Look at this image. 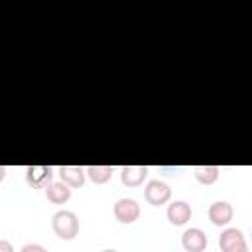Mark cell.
<instances>
[{
	"mask_svg": "<svg viewBox=\"0 0 252 252\" xmlns=\"http://www.w3.org/2000/svg\"><path fill=\"white\" fill-rule=\"evenodd\" d=\"M51 226L53 232L63 240H71L79 234V219L73 211H57L51 217Z\"/></svg>",
	"mask_w": 252,
	"mask_h": 252,
	"instance_id": "obj_1",
	"label": "cell"
},
{
	"mask_svg": "<svg viewBox=\"0 0 252 252\" xmlns=\"http://www.w3.org/2000/svg\"><path fill=\"white\" fill-rule=\"evenodd\" d=\"M144 199L154 205V207H159V205H165L169 199H171V189L167 183L159 181V179H152L146 189H144Z\"/></svg>",
	"mask_w": 252,
	"mask_h": 252,
	"instance_id": "obj_2",
	"label": "cell"
},
{
	"mask_svg": "<svg viewBox=\"0 0 252 252\" xmlns=\"http://www.w3.org/2000/svg\"><path fill=\"white\" fill-rule=\"evenodd\" d=\"M114 217L118 222H124V224H130L134 220H138L140 217V205L136 199H130V197H124V199H118L114 203Z\"/></svg>",
	"mask_w": 252,
	"mask_h": 252,
	"instance_id": "obj_3",
	"label": "cell"
},
{
	"mask_svg": "<svg viewBox=\"0 0 252 252\" xmlns=\"http://www.w3.org/2000/svg\"><path fill=\"white\" fill-rule=\"evenodd\" d=\"M26 181L32 187H47L49 183H53V167L30 165V167H26Z\"/></svg>",
	"mask_w": 252,
	"mask_h": 252,
	"instance_id": "obj_4",
	"label": "cell"
},
{
	"mask_svg": "<svg viewBox=\"0 0 252 252\" xmlns=\"http://www.w3.org/2000/svg\"><path fill=\"white\" fill-rule=\"evenodd\" d=\"M232 215H234V211H232L230 203H226V201H217L209 207V220L215 226H226L232 220Z\"/></svg>",
	"mask_w": 252,
	"mask_h": 252,
	"instance_id": "obj_5",
	"label": "cell"
},
{
	"mask_svg": "<svg viewBox=\"0 0 252 252\" xmlns=\"http://www.w3.org/2000/svg\"><path fill=\"white\" fill-rule=\"evenodd\" d=\"M191 215H193L191 205L185 201H173L167 205V220L175 226H183L191 219Z\"/></svg>",
	"mask_w": 252,
	"mask_h": 252,
	"instance_id": "obj_6",
	"label": "cell"
},
{
	"mask_svg": "<svg viewBox=\"0 0 252 252\" xmlns=\"http://www.w3.org/2000/svg\"><path fill=\"white\" fill-rule=\"evenodd\" d=\"M181 244L187 252H203L207 248V234L201 228H189L181 234Z\"/></svg>",
	"mask_w": 252,
	"mask_h": 252,
	"instance_id": "obj_7",
	"label": "cell"
},
{
	"mask_svg": "<svg viewBox=\"0 0 252 252\" xmlns=\"http://www.w3.org/2000/svg\"><path fill=\"white\" fill-rule=\"evenodd\" d=\"M59 177L63 183H67L71 189H77V187H83L85 185V175H87V169L79 167V165H61L57 169Z\"/></svg>",
	"mask_w": 252,
	"mask_h": 252,
	"instance_id": "obj_8",
	"label": "cell"
},
{
	"mask_svg": "<svg viewBox=\"0 0 252 252\" xmlns=\"http://www.w3.org/2000/svg\"><path fill=\"white\" fill-rule=\"evenodd\" d=\"M148 177V167L146 165H124L120 169V181L126 187H140L142 181Z\"/></svg>",
	"mask_w": 252,
	"mask_h": 252,
	"instance_id": "obj_9",
	"label": "cell"
},
{
	"mask_svg": "<svg viewBox=\"0 0 252 252\" xmlns=\"http://www.w3.org/2000/svg\"><path fill=\"white\" fill-rule=\"evenodd\" d=\"M244 244H246V238H244L242 230H238V228H224L219 236V246L222 252H230L232 248H238Z\"/></svg>",
	"mask_w": 252,
	"mask_h": 252,
	"instance_id": "obj_10",
	"label": "cell"
},
{
	"mask_svg": "<svg viewBox=\"0 0 252 252\" xmlns=\"http://www.w3.org/2000/svg\"><path fill=\"white\" fill-rule=\"evenodd\" d=\"M45 197H47V201H51L55 205H63L71 199V187L63 181H53L45 187Z\"/></svg>",
	"mask_w": 252,
	"mask_h": 252,
	"instance_id": "obj_11",
	"label": "cell"
},
{
	"mask_svg": "<svg viewBox=\"0 0 252 252\" xmlns=\"http://www.w3.org/2000/svg\"><path fill=\"white\" fill-rule=\"evenodd\" d=\"M112 173H114V167H112V165H89V167H87L89 179H91L93 183H96V185H102V183L110 181Z\"/></svg>",
	"mask_w": 252,
	"mask_h": 252,
	"instance_id": "obj_12",
	"label": "cell"
},
{
	"mask_svg": "<svg viewBox=\"0 0 252 252\" xmlns=\"http://www.w3.org/2000/svg\"><path fill=\"white\" fill-rule=\"evenodd\" d=\"M193 171H195V179L203 185H213L220 173V169L217 165H197Z\"/></svg>",
	"mask_w": 252,
	"mask_h": 252,
	"instance_id": "obj_13",
	"label": "cell"
},
{
	"mask_svg": "<svg viewBox=\"0 0 252 252\" xmlns=\"http://www.w3.org/2000/svg\"><path fill=\"white\" fill-rule=\"evenodd\" d=\"M20 252H47V250H45L41 244H26Z\"/></svg>",
	"mask_w": 252,
	"mask_h": 252,
	"instance_id": "obj_14",
	"label": "cell"
},
{
	"mask_svg": "<svg viewBox=\"0 0 252 252\" xmlns=\"http://www.w3.org/2000/svg\"><path fill=\"white\" fill-rule=\"evenodd\" d=\"M0 252H14V248L8 240H0Z\"/></svg>",
	"mask_w": 252,
	"mask_h": 252,
	"instance_id": "obj_15",
	"label": "cell"
},
{
	"mask_svg": "<svg viewBox=\"0 0 252 252\" xmlns=\"http://www.w3.org/2000/svg\"><path fill=\"white\" fill-rule=\"evenodd\" d=\"M230 252H250V250H248V246L244 244V246H238V248H232Z\"/></svg>",
	"mask_w": 252,
	"mask_h": 252,
	"instance_id": "obj_16",
	"label": "cell"
},
{
	"mask_svg": "<svg viewBox=\"0 0 252 252\" xmlns=\"http://www.w3.org/2000/svg\"><path fill=\"white\" fill-rule=\"evenodd\" d=\"M102 252H116V250H112V248H106V250H102Z\"/></svg>",
	"mask_w": 252,
	"mask_h": 252,
	"instance_id": "obj_17",
	"label": "cell"
}]
</instances>
